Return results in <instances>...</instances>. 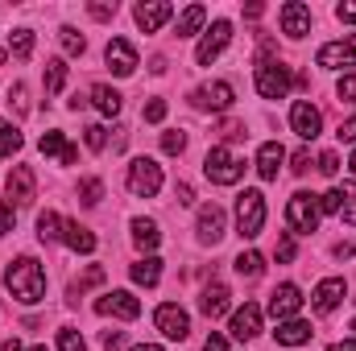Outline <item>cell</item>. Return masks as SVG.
Wrapping results in <instances>:
<instances>
[{
	"mask_svg": "<svg viewBox=\"0 0 356 351\" xmlns=\"http://www.w3.org/2000/svg\"><path fill=\"white\" fill-rule=\"evenodd\" d=\"M4 285H8V293H13L21 306H33V302L46 298V273H42V264L33 261V257H17V261L8 264Z\"/></svg>",
	"mask_w": 356,
	"mask_h": 351,
	"instance_id": "obj_1",
	"label": "cell"
},
{
	"mask_svg": "<svg viewBox=\"0 0 356 351\" xmlns=\"http://www.w3.org/2000/svg\"><path fill=\"white\" fill-rule=\"evenodd\" d=\"M203 174L211 178L216 186H236L241 174H245V162H241L228 145H216V149L203 157Z\"/></svg>",
	"mask_w": 356,
	"mask_h": 351,
	"instance_id": "obj_2",
	"label": "cell"
},
{
	"mask_svg": "<svg viewBox=\"0 0 356 351\" xmlns=\"http://www.w3.org/2000/svg\"><path fill=\"white\" fill-rule=\"evenodd\" d=\"M261 228H266V194L261 190H245L236 198V232L245 240H253V236H261Z\"/></svg>",
	"mask_w": 356,
	"mask_h": 351,
	"instance_id": "obj_3",
	"label": "cell"
},
{
	"mask_svg": "<svg viewBox=\"0 0 356 351\" xmlns=\"http://www.w3.org/2000/svg\"><path fill=\"white\" fill-rule=\"evenodd\" d=\"M286 223L294 228V236L315 232V228H319V198L307 194V190H298V194L286 203Z\"/></svg>",
	"mask_w": 356,
	"mask_h": 351,
	"instance_id": "obj_4",
	"label": "cell"
},
{
	"mask_svg": "<svg viewBox=\"0 0 356 351\" xmlns=\"http://www.w3.org/2000/svg\"><path fill=\"white\" fill-rule=\"evenodd\" d=\"M129 190H133L137 198H154V194L162 190V166H158L154 157H137V162L129 166Z\"/></svg>",
	"mask_w": 356,
	"mask_h": 351,
	"instance_id": "obj_5",
	"label": "cell"
},
{
	"mask_svg": "<svg viewBox=\"0 0 356 351\" xmlns=\"http://www.w3.org/2000/svg\"><path fill=\"white\" fill-rule=\"evenodd\" d=\"M228 42H232V21H211V29H207L203 42L195 46V62H199V67H211V62L228 50Z\"/></svg>",
	"mask_w": 356,
	"mask_h": 351,
	"instance_id": "obj_6",
	"label": "cell"
},
{
	"mask_svg": "<svg viewBox=\"0 0 356 351\" xmlns=\"http://www.w3.org/2000/svg\"><path fill=\"white\" fill-rule=\"evenodd\" d=\"M38 198V178L29 166H13V174L4 182V203L8 207H29Z\"/></svg>",
	"mask_w": 356,
	"mask_h": 351,
	"instance_id": "obj_7",
	"label": "cell"
},
{
	"mask_svg": "<svg viewBox=\"0 0 356 351\" xmlns=\"http://www.w3.org/2000/svg\"><path fill=\"white\" fill-rule=\"evenodd\" d=\"M290 83H294L290 67H282V62H257V91L266 99H286Z\"/></svg>",
	"mask_w": 356,
	"mask_h": 351,
	"instance_id": "obj_8",
	"label": "cell"
},
{
	"mask_svg": "<svg viewBox=\"0 0 356 351\" xmlns=\"http://www.w3.org/2000/svg\"><path fill=\"white\" fill-rule=\"evenodd\" d=\"M154 323H158V331H162L166 339H175V343H182V339L191 335V314H186L178 302H166V306H158Z\"/></svg>",
	"mask_w": 356,
	"mask_h": 351,
	"instance_id": "obj_9",
	"label": "cell"
},
{
	"mask_svg": "<svg viewBox=\"0 0 356 351\" xmlns=\"http://www.w3.org/2000/svg\"><path fill=\"white\" fill-rule=\"evenodd\" d=\"M191 103L203 108V112H228V108H232V83H224V79L203 83V87L191 91Z\"/></svg>",
	"mask_w": 356,
	"mask_h": 351,
	"instance_id": "obj_10",
	"label": "cell"
},
{
	"mask_svg": "<svg viewBox=\"0 0 356 351\" xmlns=\"http://www.w3.org/2000/svg\"><path fill=\"white\" fill-rule=\"evenodd\" d=\"M290 128H294L302 141H315V137L323 132V116H319V108L307 103V99H298V103L290 108Z\"/></svg>",
	"mask_w": 356,
	"mask_h": 351,
	"instance_id": "obj_11",
	"label": "cell"
},
{
	"mask_svg": "<svg viewBox=\"0 0 356 351\" xmlns=\"http://www.w3.org/2000/svg\"><path fill=\"white\" fill-rule=\"evenodd\" d=\"M95 314H116V318L133 323V318L141 314V302H137L129 289H112V293H104V298L95 302Z\"/></svg>",
	"mask_w": 356,
	"mask_h": 351,
	"instance_id": "obj_12",
	"label": "cell"
},
{
	"mask_svg": "<svg viewBox=\"0 0 356 351\" xmlns=\"http://www.w3.org/2000/svg\"><path fill=\"white\" fill-rule=\"evenodd\" d=\"M344 293H348L344 277H323V281L315 285V293H311V306H315V314H332V310L344 302Z\"/></svg>",
	"mask_w": 356,
	"mask_h": 351,
	"instance_id": "obj_13",
	"label": "cell"
},
{
	"mask_svg": "<svg viewBox=\"0 0 356 351\" xmlns=\"http://www.w3.org/2000/svg\"><path fill=\"white\" fill-rule=\"evenodd\" d=\"M315 62H319V67H327V71L356 67V33H353V37H344V42H327V46L315 54Z\"/></svg>",
	"mask_w": 356,
	"mask_h": 351,
	"instance_id": "obj_14",
	"label": "cell"
},
{
	"mask_svg": "<svg viewBox=\"0 0 356 351\" xmlns=\"http://www.w3.org/2000/svg\"><path fill=\"white\" fill-rule=\"evenodd\" d=\"M133 17H137V25H141L145 33H158V29L175 17V8H170L166 0H141V4L133 8Z\"/></svg>",
	"mask_w": 356,
	"mask_h": 351,
	"instance_id": "obj_15",
	"label": "cell"
},
{
	"mask_svg": "<svg viewBox=\"0 0 356 351\" xmlns=\"http://www.w3.org/2000/svg\"><path fill=\"white\" fill-rule=\"evenodd\" d=\"M282 33L286 37H307L311 33V8L302 0H286L282 4Z\"/></svg>",
	"mask_w": 356,
	"mask_h": 351,
	"instance_id": "obj_16",
	"label": "cell"
},
{
	"mask_svg": "<svg viewBox=\"0 0 356 351\" xmlns=\"http://www.w3.org/2000/svg\"><path fill=\"white\" fill-rule=\"evenodd\" d=\"M104 58H108L112 75H120V79H129V75L137 71V50H133L124 37H112V42H108V50H104Z\"/></svg>",
	"mask_w": 356,
	"mask_h": 351,
	"instance_id": "obj_17",
	"label": "cell"
},
{
	"mask_svg": "<svg viewBox=\"0 0 356 351\" xmlns=\"http://www.w3.org/2000/svg\"><path fill=\"white\" fill-rule=\"evenodd\" d=\"M298 310H302V293H298V285H277V289L269 293V314H273L277 323L294 318Z\"/></svg>",
	"mask_w": 356,
	"mask_h": 351,
	"instance_id": "obj_18",
	"label": "cell"
},
{
	"mask_svg": "<svg viewBox=\"0 0 356 351\" xmlns=\"http://www.w3.org/2000/svg\"><path fill=\"white\" fill-rule=\"evenodd\" d=\"M228 306H232V289H228L224 281H211V285L203 289V298H199V310H203L207 318H224Z\"/></svg>",
	"mask_w": 356,
	"mask_h": 351,
	"instance_id": "obj_19",
	"label": "cell"
},
{
	"mask_svg": "<svg viewBox=\"0 0 356 351\" xmlns=\"http://www.w3.org/2000/svg\"><path fill=\"white\" fill-rule=\"evenodd\" d=\"M199 240L203 244H220L224 240V211L216 207V203H207V207H199Z\"/></svg>",
	"mask_w": 356,
	"mask_h": 351,
	"instance_id": "obj_20",
	"label": "cell"
},
{
	"mask_svg": "<svg viewBox=\"0 0 356 351\" xmlns=\"http://www.w3.org/2000/svg\"><path fill=\"white\" fill-rule=\"evenodd\" d=\"M232 335L245 343V339H257L261 335V306H253V302H245L236 314H232Z\"/></svg>",
	"mask_w": 356,
	"mask_h": 351,
	"instance_id": "obj_21",
	"label": "cell"
},
{
	"mask_svg": "<svg viewBox=\"0 0 356 351\" xmlns=\"http://www.w3.org/2000/svg\"><path fill=\"white\" fill-rule=\"evenodd\" d=\"M63 244H67L71 252H83V257L95 252V236H91L79 219H67V223H63Z\"/></svg>",
	"mask_w": 356,
	"mask_h": 351,
	"instance_id": "obj_22",
	"label": "cell"
},
{
	"mask_svg": "<svg viewBox=\"0 0 356 351\" xmlns=\"http://www.w3.org/2000/svg\"><path fill=\"white\" fill-rule=\"evenodd\" d=\"M277 343L282 348H302V343H311V323H302V318H286V323H277Z\"/></svg>",
	"mask_w": 356,
	"mask_h": 351,
	"instance_id": "obj_23",
	"label": "cell"
},
{
	"mask_svg": "<svg viewBox=\"0 0 356 351\" xmlns=\"http://www.w3.org/2000/svg\"><path fill=\"white\" fill-rule=\"evenodd\" d=\"M282 162H286V149H282L277 141H266V145L257 149V174L266 178V182H273V178H277Z\"/></svg>",
	"mask_w": 356,
	"mask_h": 351,
	"instance_id": "obj_24",
	"label": "cell"
},
{
	"mask_svg": "<svg viewBox=\"0 0 356 351\" xmlns=\"http://www.w3.org/2000/svg\"><path fill=\"white\" fill-rule=\"evenodd\" d=\"M42 153H46V157H58L63 166H75V162H79V149L67 145L63 132H46V137H42Z\"/></svg>",
	"mask_w": 356,
	"mask_h": 351,
	"instance_id": "obj_25",
	"label": "cell"
},
{
	"mask_svg": "<svg viewBox=\"0 0 356 351\" xmlns=\"http://www.w3.org/2000/svg\"><path fill=\"white\" fill-rule=\"evenodd\" d=\"M133 244H137L141 252H154V248L162 244L158 223H154V219H133Z\"/></svg>",
	"mask_w": 356,
	"mask_h": 351,
	"instance_id": "obj_26",
	"label": "cell"
},
{
	"mask_svg": "<svg viewBox=\"0 0 356 351\" xmlns=\"http://www.w3.org/2000/svg\"><path fill=\"white\" fill-rule=\"evenodd\" d=\"M133 281H137V285H145V289H154V285L162 281V261H158V257L137 261V264H133Z\"/></svg>",
	"mask_w": 356,
	"mask_h": 351,
	"instance_id": "obj_27",
	"label": "cell"
},
{
	"mask_svg": "<svg viewBox=\"0 0 356 351\" xmlns=\"http://www.w3.org/2000/svg\"><path fill=\"white\" fill-rule=\"evenodd\" d=\"M91 103H95L104 116H116V112H120V91H112L108 83H95V87H91Z\"/></svg>",
	"mask_w": 356,
	"mask_h": 351,
	"instance_id": "obj_28",
	"label": "cell"
},
{
	"mask_svg": "<svg viewBox=\"0 0 356 351\" xmlns=\"http://www.w3.org/2000/svg\"><path fill=\"white\" fill-rule=\"evenodd\" d=\"M207 21V8L203 4H191V8H182V17H178V37H191V33H199V25Z\"/></svg>",
	"mask_w": 356,
	"mask_h": 351,
	"instance_id": "obj_29",
	"label": "cell"
},
{
	"mask_svg": "<svg viewBox=\"0 0 356 351\" xmlns=\"http://www.w3.org/2000/svg\"><path fill=\"white\" fill-rule=\"evenodd\" d=\"M38 240H42V244H54V240H63V219H58L54 211L38 215Z\"/></svg>",
	"mask_w": 356,
	"mask_h": 351,
	"instance_id": "obj_30",
	"label": "cell"
},
{
	"mask_svg": "<svg viewBox=\"0 0 356 351\" xmlns=\"http://www.w3.org/2000/svg\"><path fill=\"white\" fill-rule=\"evenodd\" d=\"M236 273H241V277H261V273H266V257L253 252V248L241 252V257H236Z\"/></svg>",
	"mask_w": 356,
	"mask_h": 351,
	"instance_id": "obj_31",
	"label": "cell"
},
{
	"mask_svg": "<svg viewBox=\"0 0 356 351\" xmlns=\"http://www.w3.org/2000/svg\"><path fill=\"white\" fill-rule=\"evenodd\" d=\"M63 83H67V62H63V58H50V62H46V91L58 95Z\"/></svg>",
	"mask_w": 356,
	"mask_h": 351,
	"instance_id": "obj_32",
	"label": "cell"
},
{
	"mask_svg": "<svg viewBox=\"0 0 356 351\" xmlns=\"http://www.w3.org/2000/svg\"><path fill=\"white\" fill-rule=\"evenodd\" d=\"M8 50L25 62L29 54H33V29H13V37H8Z\"/></svg>",
	"mask_w": 356,
	"mask_h": 351,
	"instance_id": "obj_33",
	"label": "cell"
},
{
	"mask_svg": "<svg viewBox=\"0 0 356 351\" xmlns=\"http://www.w3.org/2000/svg\"><path fill=\"white\" fill-rule=\"evenodd\" d=\"M99 281H104V268H99V264H91L79 281H71V298H83L91 285H99Z\"/></svg>",
	"mask_w": 356,
	"mask_h": 351,
	"instance_id": "obj_34",
	"label": "cell"
},
{
	"mask_svg": "<svg viewBox=\"0 0 356 351\" xmlns=\"http://www.w3.org/2000/svg\"><path fill=\"white\" fill-rule=\"evenodd\" d=\"M17 149H21V132H17L13 124L0 120V157H13Z\"/></svg>",
	"mask_w": 356,
	"mask_h": 351,
	"instance_id": "obj_35",
	"label": "cell"
},
{
	"mask_svg": "<svg viewBox=\"0 0 356 351\" xmlns=\"http://www.w3.org/2000/svg\"><path fill=\"white\" fill-rule=\"evenodd\" d=\"M58 42H63V50H67V54H83V50H88L83 33H75L71 25H63V29H58Z\"/></svg>",
	"mask_w": 356,
	"mask_h": 351,
	"instance_id": "obj_36",
	"label": "cell"
},
{
	"mask_svg": "<svg viewBox=\"0 0 356 351\" xmlns=\"http://www.w3.org/2000/svg\"><path fill=\"white\" fill-rule=\"evenodd\" d=\"M79 198H83L88 207H95V203L104 198V182H99V178H83V182H79Z\"/></svg>",
	"mask_w": 356,
	"mask_h": 351,
	"instance_id": "obj_37",
	"label": "cell"
},
{
	"mask_svg": "<svg viewBox=\"0 0 356 351\" xmlns=\"http://www.w3.org/2000/svg\"><path fill=\"white\" fill-rule=\"evenodd\" d=\"M8 103L17 108V116H29V87L25 83H13L8 87Z\"/></svg>",
	"mask_w": 356,
	"mask_h": 351,
	"instance_id": "obj_38",
	"label": "cell"
},
{
	"mask_svg": "<svg viewBox=\"0 0 356 351\" xmlns=\"http://www.w3.org/2000/svg\"><path fill=\"white\" fill-rule=\"evenodd\" d=\"M58 351H88V343H83V335H79V331L63 327V331H58Z\"/></svg>",
	"mask_w": 356,
	"mask_h": 351,
	"instance_id": "obj_39",
	"label": "cell"
},
{
	"mask_svg": "<svg viewBox=\"0 0 356 351\" xmlns=\"http://www.w3.org/2000/svg\"><path fill=\"white\" fill-rule=\"evenodd\" d=\"M83 137H88V149H95V153L108 145V128H104V124H88V128H83Z\"/></svg>",
	"mask_w": 356,
	"mask_h": 351,
	"instance_id": "obj_40",
	"label": "cell"
},
{
	"mask_svg": "<svg viewBox=\"0 0 356 351\" xmlns=\"http://www.w3.org/2000/svg\"><path fill=\"white\" fill-rule=\"evenodd\" d=\"M340 207H344V190H327L319 198V211H327V215H340Z\"/></svg>",
	"mask_w": 356,
	"mask_h": 351,
	"instance_id": "obj_41",
	"label": "cell"
},
{
	"mask_svg": "<svg viewBox=\"0 0 356 351\" xmlns=\"http://www.w3.org/2000/svg\"><path fill=\"white\" fill-rule=\"evenodd\" d=\"M141 116H145V120H149V124H162V120H166V99H149V103H145V112H141Z\"/></svg>",
	"mask_w": 356,
	"mask_h": 351,
	"instance_id": "obj_42",
	"label": "cell"
},
{
	"mask_svg": "<svg viewBox=\"0 0 356 351\" xmlns=\"http://www.w3.org/2000/svg\"><path fill=\"white\" fill-rule=\"evenodd\" d=\"M182 149H186V137H182V132H166V137H162V153L175 157V153H182Z\"/></svg>",
	"mask_w": 356,
	"mask_h": 351,
	"instance_id": "obj_43",
	"label": "cell"
},
{
	"mask_svg": "<svg viewBox=\"0 0 356 351\" xmlns=\"http://www.w3.org/2000/svg\"><path fill=\"white\" fill-rule=\"evenodd\" d=\"M277 261H282V264L294 261V232H286V236L277 240Z\"/></svg>",
	"mask_w": 356,
	"mask_h": 351,
	"instance_id": "obj_44",
	"label": "cell"
},
{
	"mask_svg": "<svg viewBox=\"0 0 356 351\" xmlns=\"http://www.w3.org/2000/svg\"><path fill=\"white\" fill-rule=\"evenodd\" d=\"M340 211H344V219H348V223L356 228V182L348 186V190H344V207H340Z\"/></svg>",
	"mask_w": 356,
	"mask_h": 351,
	"instance_id": "obj_45",
	"label": "cell"
},
{
	"mask_svg": "<svg viewBox=\"0 0 356 351\" xmlns=\"http://www.w3.org/2000/svg\"><path fill=\"white\" fill-rule=\"evenodd\" d=\"M216 132H220L224 141H236V137H245V124H241V120H224Z\"/></svg>",
	"mask_w": 356,
	"mask_h": 351,
	"instance_id": "obj_46",
	"label": "cell"
},
{
	"mask_svg": "<svg viewBox=\"0 0 356 351\" xmlns=\"http://www.w3.org/2000/svg\"><path fill=\"white\" fill-rule=\"evenodd\" d=\"M88 12L95 17V21H108V17H116V0H112V4H108V0H95Z\"/></svg>",
	"mask_w": 356,
	"mask_h": 351,
	"instance_id": "obj_47",
	"label": "cell"
},
{
	"mask_svg": "<svg viewBox=\"0 0 356 351\" xmlns=\"http://www.w3.org/2000/svg\"><path fill=\"white\" fill-rule=\"evenodd\" d=\"M336 95H340V99H348V103H356V75H344V79H340V87H336Z\"/></svg>",
	"mask_w": 356,
	"mask_h": 351,
	"instance_id": "obj_48",
	"label": "cell"
},
{
	"mask_svg": "<svg viewBox=\"0 0 356 351\" xmlns=\"http://www.w3.org/2000/svg\"><path fill=\"white\" fill-rule=\"evenodd\" d=\"M336 170H340V157L336 153H319V174L336 178Z\"/></svg>",
	"mask_w": 356,
	"mask_h": 351,
	"instance_id": "obj_49",
	"label": "cell"
},
{
	"mask_svg": "<svg viewBox=\"0 0 356 351\" xmlns=\"http://www.w3.org/2000/svg\"><path fill=\"white\" fill-rule=\"evenodd\" d=\"M124 348V331H104V351H120Z\"/></svg>",
	"mask_w": 356,
	"mask_h": 351,
	"instance_id": "obj_50",
	"label": "cell"
},
{
	"mask_svg": "<svg viewBox=\"0 0 356 351\" xmlns=\"http://www.w3.org/2000/svg\"><path fill=\"white\" fill-rule=\"evenodd\" d=\"M290 162H294V166H290L294 174H307V170H311V153H307V149H298V153H294Z\"/></svg>",
	"mask_w": 356,
	"mask_h": 351,
	"instance_id": "obj_51",
	"label": "cell"
},
{
	"mask_svg": "<svg viewBox=\"0 0 356 351\" xmlns=\"http://www.w3.org/2000/svg\"><path fill=\"white\" fill-rule=\"evenodd\" d=\"M8 232H13V207L0 203V236H8Z\"/></svg>",
	"mask_w": 356,
	"mask_h": 351,
	"instance_id": "obj_52",
	"label": "cell"
},
{
	"mask_svg": "<svg viewBox=\"0 0 356 351\" xmlns=\"http://www.w3.org/2000/svg\"><path fill=\"white\" fill-rule=\"evenodd\" d=\"M336 137H340V141H356V116L340 124V132H336Z\"/></svg>",
	"mask_w": 356,
	"mask_h": 351,
	"instance_id": "obj_53",
	"label": "cell"
},
{
	"mask_svg": "<svg viewBox=\"0 0 356 351\" xmlns=\"http://www.w3.org/2000/svg\"><path fill=\"white\" fill-rule=\"evenodd\" d=\"M203 351H228V343H224V335H211V339L203 343Z\"/></svg>",
	"mask_w": 356,
	"mask_h": 351,
	"instance_id": "obj_54",
	"label": "cell"
},
{
	"mask_svg": "<svg viewBox=\"0 0 356 351\" xmlns=\"http://www.w3.org/2000/svg\"><path fill=\"white\" fill-rule=\"evenodd\" d=\"M336 17H340V21H356V4H340Z\"/></svg>",
	"mask_w": 356,
	"mask_h": 351,
	"instance_id": "obj_55",
	"label": "cell"
},
{
	"mask_svg": "<svg viewBox=\"0 0 356 351\" xmlns=\"http://www.w3.org/2000/svg\"><path fill=\"white\" fill-rule=\"evenodd\" d=\"M178 203H195V190H191V186H186V182H182V186H178Z\"/></svg>",
	"mask_w": 356,
	"mask_h": 351,
	"instance_id": "obj_56",
	"label": "cell"
},
{
	"mask_svg": "<svg viewBox=\"0 0 356 351\" xmlns=\"http://www.w3.org/2000/svg\"><path fill=\"white\" fill-rule=\"evenodd\" d=\"M327 351H356V339H340V343H332Z\"/></svg>",
	"mask_w": 356,
	"mask_h": 351,
	"instance_id": "obj_57",
	"label": "cell"
},
{
	"mask_svg": "<svg viewBox=\"0 0 356 351\" xmlns=\"http://www.w3.org/2000/svg\"><path fill=\"white\" fill-rule=\"evenodd\" d=\"M353 252H356L353 244H336V257H340V261H348V257H353Z\"/></svg>",
	"mask_w": 356,
	"mask_h": 351,
	"instance_id": "obj_58",
	"label": "cell"
},
{
	"mask_svg": "<svg viewBox=\"0 0 356 351\" xmlns=\"http://www.w3.org/2000/svg\"><path fill=\"white\" fill-rule=\"evenodd\" d=\"M0 351H21V343H17V339H8V343H4Z\"/></svg>",
	"mask_w": 356,
	"mask_h": 351,
	"instance_id": "obj_59",
	"label": "cell"
},
{
	"mask_svg": "<svg viewBox=\"0 0 356 351\" xmlns=\"http://www.w3.org/2000/svg\"><path fill=\"white\" fill-rule=\"evenodd\" d=\"M133 351H162L158 343H141V348H133Z\"/></svg>",
	"mask_w": 356,
	"mask_h": 351,
	"instance_id": "obj_60",
	"label": "cell"
},
{
	"mask_svg": "<svg viewBox=\"0 0 356 351\" xmlns=\"http://www.w3.org/2000/svg\"><path fill=\"white\" fill-rule=\"evenodd\" d=\"M348 170H353V178H356V149H353V162H348Z\"/></svg>",
	"mask_w": 356,
	"mask_h": 351,
	"instance_id": "obj_61",
	"label": "cell"
},
{
	"mask_svg": "<svg viewBox=\"0 0 356 351\" xmlns=\"http://www.w3.org/2000/svg\"><path fill=\"white\" fill-rule=\"evenodd\" d=\"M29 351H46V348H29Z\"/></svg>",
	"mask_w": 356,
	"mask_h": 351,
	"instance_id": "obj_62",
	"label": "cell"
},
{
	"mask_svg": "<svg viewBox=\"0 0 356 351\" xmlns=\"http://www.w3.org/2000/svg\"><path fill=\"white\" fill-rule=\"evenodd\" d=\"M0 62H4V50H0Z\"/></svg>",
	"mask_w": 356,
	"mask_h": 351,
	"instance_id": "obj_63",
	"label": "cell"
},
{
	"mask_svg": "<svg viewBox=\"0 0 356 351\" xmlns=\"http://www.w3.org/2000/svg\"><path fill=\"white\" fill-rule=\"evenodd\" d=\"M353 331H356V318H353Z\"/></svg>",
	"mask_w": 356,
	"mask_h": 351,
	"instance_id": "obj_64",
	"label": "cell"
}]
</instances>
